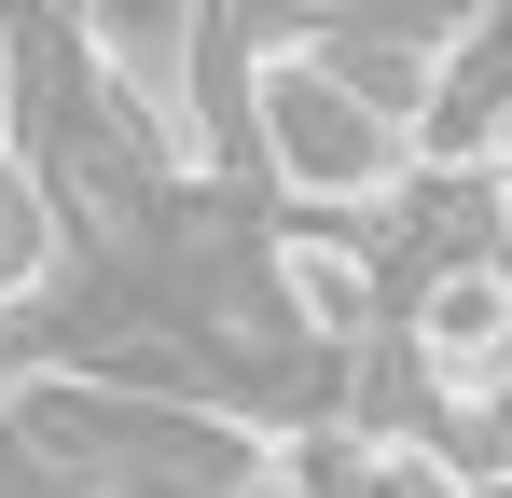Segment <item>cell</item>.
<instances>
[{"mask_svg": "<svg viewBox=\"0 0 512 498\" xmlns=\"http://www.w3.org/2000/svg\"><path fill=\"white\" fill-rule=\"evenodd\" d=\"M250 139H263V166H277L305 208H402V194H416V153H429L402 111L346 97L305 42H263L250 56Z\"/></svg>", "mask_w": 512, "mask_h": 498, "instance_id": "1", "label": "cell"}, {"mask_svg": "<svg viewBox=\"0 0 512 498\" xmlns=\"http://www.w3.org/2000/svg\"><path fill=\"white\" fill-rule=\"evenodd\" d=\"M416 360L471 374V388L512 374V249H499V222H471V236H443L416 263Z\"/></svg>", "mask_w": 512, "mask_h": 498, "instance_id": "2", "label": "cell"}, {"mask_svg": "<svg viewBox=\"0 0 512 498\" xmlns=\"http://www.w3.org/2000/svg\"><path fill=\"white\" fill-rule=\"evenodd\" d=\"M263 291H277V319L305 332L319 360H360V346H374V249L346 236V222L277 236V249H263Z\"/></svg>", "mask_w": 512, "mask_h": 498, "instance_id": "3", "label": "cell"}, {"mask_svg": "<svg viewBox=\"0 0 512 498\" xmlns=\"http://www.w3.org/2000/svg\"><path fill=\"white\" fill-rule=\"evenodd\" d=\"M28 291H56V180L0 139V305H28Z\"/></svg>", "mask_w": 512, "mask_h": 498, "instance_id": "4", "label": "cell"}, {"mask_svg": "<svg viewBox=\"0 0 512 498\" xmlns=\"http://www.w3.org/2000/svg\"><path fill=\"white\" fill-rule=\"evenodd\" d=\"M222 498H333V443H250L222 471Z\"/></svg>", "mask_w": 512, "mask_h": 498, "instance_id": "5", "label": "cell"}, {"mask_svg": "<svg viewBox=\"0 0 512 498\" xmlns=\"http://www.w3.org/2000/svg\"><path fill=\"white\" fill-rule=\"evenodd\" d=\"M499 249H512V194H499Z\"/></svg>", "mask_w": 512, "mask_h": 498, "instance_id": "6", "label": "cell"}]
</instances>
